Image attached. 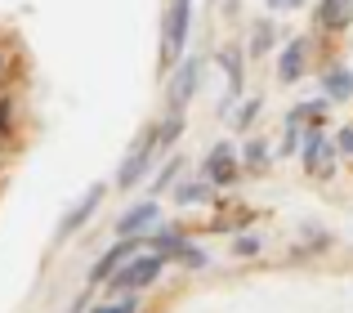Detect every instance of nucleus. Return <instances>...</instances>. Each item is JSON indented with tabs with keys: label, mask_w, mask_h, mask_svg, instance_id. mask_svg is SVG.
I'll use <instances>...</instances> for the list:
<instances>
[{
	"label": "nucleus",
	"mask_w": 353,
	"mask_h": 313,
	"mask_svg": "<svg viewBox=\"0 0 353 313\" xmlns=\"http://www.w3.org/2000/svg\"><path fill=\"white\" fill-rule=\"evenodd\" d=\"M188 32H192V0H170V9H165V23H161V68L183 63Z\"/></svg>",
	"instance_id": "f03ea898"
},
{
	"label": "nucleus",
	"mask_w": 353,
	"mask_h": 313,
	"mask_svg": "<svg viewBox=\"0 0 353 313\" xmlns=\"http://www.w3.org/2000/svg\"><path fill=\"white\" fill-rule=\"evenodd\" d=\"M219 63H224V72H228V90L241 94V54L237 50H219Z\"/></svg>",
	"instance_id": "dca6fc26"
},
{
	"label": "nucleus",
	"mask_w": 353,
	"mask_h": 313,
	"mask_svg": "<svg viewBox=\"0 0 353 313\" xmlns=\"http://www.w3.org/2000/svg\"><path fill=\"white\" fill-rule=\"evenodd\" d=\"M300 121H304L300 112H291V117H286V139H282V152H286V156L300 148Z\"/></svg>",
	"instance_id": "412c9836"
},
{
	"label": "nucleus",
	"mask_w": 353,
	"mask_h": 313,
	"mask_svg": "<svg viewBox=\"0 0 353 313\" xmlns=\"http://www.w3.org/2000/svg\"><path fill=\"white\" fill-rule=\"evenodd\" d=\"M179 130H183V112H165V125H161V148L179 139Z\"/></svg>",
	"instance_id": "4be33fe9"
},
{
	"label": "nucleus",
	"mask_w": 353,
	"mask_h": 313,
	"mask_svg": "<svg viewBox=\"0 0 353 313\" xmlns=\"http://www.w3.org/2000/svg\"><path fill=\"white\" fill-rule=\"evenodd\" d=\"M134 255H143V237H121L117 246H108V251L94 260L90 278H94V282H108L112 273H121V269H125V264L134 260Z\"/></svg>",
	"instance_id": "39448f33"
},
{
	"label": "nucleus",
	"mask_w": 353,
	"mask_h": 313,
	"mask_svg": "<svg viewBox=\"0 0 353 313\" xmlns=\"http://www.w3.org/2000/svg\"><path fill=\"white\" fill-rule=\"evenodd\" d=\"M255 117H259V99H250V103H241V112H237V125L246 130V125L255 121Z\"/></svg>",
	"instance_id": "5701e85b"
},
{
	"label": "nucleus",
	"mask_w": 353,
	"mask_h": 313,
	"mask_svg": "<svg viewBox=\"0 0 353 313\" xmlns=\"http://www.w3.org/2000/svg\"><path fill=\"white\" fill-rule=\"evenodd\" d=\"M157 224H161V206H157L152 197H148V201H134V206L117 219V242H121V237H143L148 228H157Z\"/></svg>",
	"instance_id": "0eeeda50"
},
{
	"label": "nucleus",
	"mask_w": 353,
	"mask_h": 313,
	"mask_svg": "<svg viewBox=\"0 0 353 313\" xmlns=\"http://www.w3.org/2000/svg\"><path fill=\"white\" fill-rule=\"evenodd\" d=\"M233 251H237V255H255V251H259V237H237Z\"/></svg>",
	"instance_id": "b1692460"
},
{
	"label": "nucleus",
	"mask_w": 353,
	"mask_h": 313,
	"mask_svg": "<svg viewBox=\"0 0 353 313\" xmlns=\"http://www.w3.org/2000/svg\"><path fill=\"white\" fill-rule=\"evenodd\" d=\"M197 77H201V59H183L170 90H165V112H183L188 108V99L197 94Z\"/></svg>",
	"instance_id": "423d86ee"
},
{
	"label": "nucleus",
	"mask_w": 353,
	"mask_h": 313,
	"mask_svg": "<svg viewBox=\"0 0 353 313\" xmlns=\"http://www.w3.org/2000/svg\"><path fill=\"white\" fill-rule=\"evenodd\" d=\"M85 300H90V296H77V305H72L68 313H90V305H85Z\"/></svg>",
	"instance_id": "bb28decb"
},
{
	"label": "nucleus",
	"mask_w": 353,
	"mask_h": 313,
	"mask_svg": "<svg viewBox=\"0 0 353 313\" xmlns=\"http://www.w3.org/2000/svg\"><path fill=\"white\" fill-rule=\"evenodd\" d=\"M313 23H318L322 32H345L353 23V0H322L318 14H313Z\"/></svg>",
	"instance_id": "9b49d317"
},
{
	"label": "nucleus",
	"mask_w": 353,
	"mask_h": 313,
	"mask_svg": "<svg viewBox=\"0 0 353 313\" xmlns=\"http://www.w3.org/2000/svg\"><path fill=\"white\" fill-rule=\"evenodd\" d=\"M157 148H161V125H148V130H139V139L130 143L125 161H121V170H117V188H121V192H130L148 170H152Z\"/></svg>",
	"instance_id": "f257e3e1"
},
{
	"label": "nucleus",
	"mask_w": 353,
	"mask_h": 313,
	"mask_svg": "<svg viewBox=\"0 0 353 313\" xmlns=\"http://www.w3.org/2000/svg\"><path fill=\"white\" fill-rule=\"evenodd\" d=\"M210 197V183L201 179V183H174V201L179 206H197V201H206Z\"/></svg>",
	"instance_id": "4468645a"
},
{
	"label": "nucleus",
	"mask_w": 353,
	"mask_h": 313,
	"mask_svg": "<svg viewBox=\"0 0 353 313\" xmlns=\"http://www.w3.org/2000/svg\"><path fill=\"white\" fill-rule=\"evenodd\" d=\"M0 72H5V54H0Z\"/></svg>",
	"instance_id": "cd10ccee"
},
{
	"label": "nucleus",
	"mask_w": 353,
	"mask_h": 313,
	"mask_svg": "<svg viewBox=\"0 0 353 313\" xmlns=\"http://www.w3.org/2000/svg\"><path fill=\"white\" fill-rule=\"evenodd\" d=\"M14 117H18L14 99H9V94H0V139H9V134H14Z\"/></svg>",
	"instance_id": "aec40b11"
},
{
	"label": "nucleus",
	"mask_w": 353,
	"mask_h": 313,
	"mask_svg": "<svg viewBox=\"0 0 353 313\" xmlns=\"http://www.w3.org/2000/svg\"><path fill=\"white\" fill-rule=\"evenodd\" d=\"M206 183H233L237 179V156H233V148L228 143H215V148L206 152Z\"/></svg>",
	"instance_id": "6e6552de"
},
{
	"label": "nucleus",
	"mask_w": 353,
	"mask_h": 313,
	"mask_svg": "<svg viewBox=\"0 0 353 313\" xmlns=\"http://www.w3.org/2000/svg\"><path fill=\"white\" fill-rule=\"evenodd\" d=\"M304 59H309V41H291L282 50V59H277V77H282V85H295V81L304 77Z\"/></svg>",
	"instance_id": "9d476101"
},
{
	"label": "nucleus",
	"mask_w": 353,
	"mask_h": 313,
	"mask_svg": "<svg viewBox=\"0 0 353 313\" xmlns=\"http://www.w3.org/2000/svg\"><path fill=\"white\" fill-rule=\"evenodd\" d=\"M304 165H309V174H331V165H336V143L313 130L309 139H304Z\"/></svg>",
	"instance_id": "1a4fd4ad"
},
{
	"label": "nucleus",
	"mask_w": 353,
	"mask_h": 313,
	"mask_svg": "<svg viewBox=\"0 0 353 313\" xmlns=\"http://www.w3.org/2000/svg\"><path fill=\"white\" fill-rule=\"evenodd\" d=\"M241 161H246V170H264V165H268V143L250 139L246 148H241Z\"/></svg>",
	"instance_id": "f3484780"
},
{
	"label": "nucleus",
	"mask_w": 353,
	"mask_h": 313,
	"mask_svg": "<svg viewBox=\"0 0 353 313\" xmlns=\"http://www.w3.org/2000/svg\"><path fill=\"white\" fill-rule=\"evenodd\" d=\"M273 36H277L273 18H259L255 32H250V54H255V59H259V54H268V50H273Z\"/></svg>",
	"instance_id": "ddd939ff"
},
{
	"label": "nucleus",
	"mask_w": 353,
	"mask_h": 313,
	"mask_svg": "<svg viewBox=\"0 0 353 313\" xmlns=\"http://www.w3.org/2000/svg\"><path fill=\"white\" fill-rule=\"evenodd\" d=\"M90 313H139V300L134 296H108L103 305H94Z\"/></svg>",
	"instance_id": "a211bd4d"
},
{
	"label": "nucleus",
	"mask_w": 353,
	"mask_h": 313,
	"mask_svg": "<svg viewBox=\"0 0 353 313\" xmlns=\"http://www.w3.org/2000/svg\"><path fill=\"white\" fill-rule=\"evenodd\" d=\"M170 260H174V264H183V269H206V264H210V260H206V251H201V246H192V242H183L179 251L170 255Z\"/></svg>",
	"instance_id": "2eb2a0df"
},
{
	"label": "nucleus",
	"mask_w": 353,
	"mask_h": 313,
	"mask_svg": "<svg viewBox=\"0 0 353 313\" xmlns=\"http://www.w3.org/2000/svg\"><path fill=\"white\" fill-rule=\"evenodd\" d=\"M304 0H268V9H273V14H286V9H300Z\"/></svg>",
	"instance_id": "393cba45"
},
{
	"label": "nucleus",
	"mask_w": 353,
	"mask_h": 313,
	"mask_svg": "<svg viewBox=\"0 0 353 313\" xmlns=\"http://www.w3.org/2000/svg\"><path fill=\"white\" fill-rule=\"evenodd\" d=\"M165 264H170V260H165V255H157V251L134 255V260H130L121 273H112V278H108V296H134V291L152 287V282L161 278Z\"/></svg>",
	"instance_id": "7ed1b4c3"
},
{
	"label": "nucleus",
	"mask_w": 353,
	"mask_h": 313,
	"mask_svg": "<svg viewBox=\"0 0 353 313\" xmlns=\"http://www.w3.org/2000/svg\"><path fill=\"white\" fill-rule=\"evenodd\" d=\"M336 148L353 156V130H340V139H336Z\"/></svg>",
	"instance_id": "a878e982"
},
{
	"label": "nucleus",
	"mask_w": 353,
	"mask_h": 313,
	"mask_svg": "<svg viewBox=\"0 0 353 313\" xmlns=\"http://www.w3.org/2000/svg\"><path fill=\"white\" fill-rule=\"evenodd\" d=\"M322 85H327V99H353V72L331 68L327 77H322Z\"/></svg>",
	"instance_id": "f8f14e48"
},
{
	"label": "nucleus",
	"mask_w": 353,
	"mask_h": 313,
	"mask_svg": "<svg viewBox=\"0 0 353 313\" xmlns=\"http://www.w3.org/2000/svg\"><path fill=\"white\" fill-rule=\"evenodd\" d=\"M179 170H183V156H170V161H165L161 170H157V179H152V192H165V188L174 183V174H179Z\"/></svg>",
	"instance_id": "6ab92c4d"
},
{
	"label": "nucleus",
	"mask_w": 353,
	"mask_h": 313,
	"mask_svg": "<svg viewBox=\"0 0 353 313\" xmlns=\"http://www.w3.org/2000/svg\"><path fill=\"white\" fill-rule=\"evenodd\" d=\"M103 192H108V183H90V188L81 192V201L68 210V215H63V224H59V233H54V242L63 246L72 233H77V228H85V224H90V215L99 210V201H103Z\"/></svg>",
	"instance_id": "20e7f679"
}]
</instances>
